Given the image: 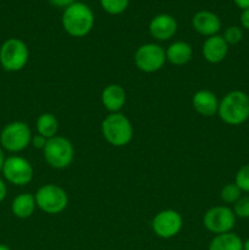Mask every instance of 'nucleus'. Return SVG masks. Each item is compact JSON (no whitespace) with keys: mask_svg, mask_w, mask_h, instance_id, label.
Wrapping results in <instances>:
<instances>
[{"mask_svg":"<svg viewBox=\"0 0 249 250\" xmlns=\"http://www.w3.org/2000/svg\"><path fill=\"white\" fill-rule=\"evenodd\" d=\"M95 17L93 10L82 1H76L66 7L61 16V24L68 36L73 38H82L94 27Z\"/></svg>","mask_w":249,"mask_h":250,"instance_id":"obj_1","label":"nucleus"},{"mask_svg":"<svg viewBox=\"0 0 249 250\" xmlns=\"http://www.w3.org/2000/svg\"><path fill=\"white\" fill-rule=\"evenodd\" d=\"M217 115L229 126H239L249 120V95L242 90L228 92L219 103Z\"/></svg>","mask_w":249,"mask_h":250,"instance_id":"obj_2","label":"nucleus"},{"mask_svg":"<svg viewBox=\"0 0 249 250\" xmlns=\"http://www.w3.org/2000/svg\"><path fill=\"white\" fill-rule=\"evenodd\" d=\"M102 134L107 143L121 148L133 138V126L128 117L121 112H114L103 120Z\"/></svg>","mask_w":249,"mask_h":250,"instance_id":"obj_3","label":"nucleus"},{"mask_svg":"<svg viewBox=\"0 0 249 250\" xmlns=\"http://www.w3.org/2000/svg\"><path fill=\"white\" fill-rule=\"evenodd\" d=\"M43 155L50 167L56 170L67 168L75 159V148L67 138L62 136H55L48 139Z\"/></svg>","mask_w":249,"mask_h":250,"instance_id":"obj_4","label":"nucleus"},{"mask_svg":"<svg viewBox=\"0 0 249 250\" xmlns=\"http://www.w3.org/2000/svg\"><path fill=\"white\" fill-rule=\"evenodd\" d=\"M29 50L20 38H9L0 46V65L7 72L21 71L27 65Z\"/></svg>","mask_w":249,"mask_h":250,"instance_id":"obj_5","label":"nucleus"},{"mask_svg":"<svg viewBox=\"0 0 249 250\" xmlns=\"http://www.w3.org/2000/svg\"><path fill=\"white\" fill-rule=\"evenodd\" d=\"M37 208L49 215L61 214L68 205V195L62 187L48 183L39 188L34 194Z\"/></svg>","mask_w":249,"mask_h":250,"instance_id":"obj_6","label":"nucleus"},{"mask_svg":"<svg viewBox=\"0 0 249 250\" xmlns=\"http://www.w3.org/2000/svg\"><path fill=\"white\" fill-rule=\"evenodd\" d=\"M32 132L27 124L14 121L7 124L0 133V146L10 153H20L28 148L32 142Z\"/></svg>","mask_w":249,"mask_h":250,"instance_id":"obj_7","label":"nucleus"},{"mask_svg":"<svg viewBox=\"0 0 249 250\" xmlns=\"http://www.w3.org/2000/svg\"><path fill=\"white\" fill-rule=\"evenodd\" d=\"M236 215L233 210L227 205H217L210 208L203 217V225L209 232L215 236L222 233H228L236 226Z\"/></svg>","mask_w":249,"mask_h":250,"instance_id":"obj_8","label":"nucleus"},{"mask_svg":"<svg viewBox=\"0 0 249 250\" xmlns=\"http://www.w3.org/2000/svg\"><path fill=\"white\" fill-rule=\"evenodd\" d=\"M166 53L163 46L155 43H146L139 46L134 53V63L142 72L154 73L164 67Z\"/></svg>","mask_w":249,"mask_h":250,"instance_id":"obj_9","label":"nucleus"},{"mask_svg":"<svg viewBox=\"0 0 249 250\" xmlns=\"http://www.w3.org/2000/svg\"><path fill=\"white\" fill-rule=\"evenodd\" d=\"M1 172L5 180L14 186H26L33 178V167L31 163L17 155L5 159Z\"/></svg>","mask_w":249,"mask_h":250,"instance_id":"obj_10","label":"nucleus"},{"mask_svg":"<svg viewBox=\"0 0 249 250\" xmlns=\"http://www.w3.org/2000/svg\"><path fill=\"white\" fill-rule=\"evenodd\" d=\"M183 227V219L176 210L166 209L159 211L151 221V229L158 237L170 239L177 236Z\"/></svg>","mask_w":249,"mask_h":250,"instance_id":"obj_11","label":"nucleus"},{"mask_svg":"<svg viewBox=\"0 0 249 250\" xmlns=\"http://www.w3.org/2000/svg\"><path fill=\"white\" fill-rule=\"evenodd\" d=\"M178 28L177 21L168 14H159L149 22V33L159 42L170 41L176 34Z\"/></svg>","mask_w":249,"mask_h":250,"instance_id":"obj_12","label":"nucleus"},{"mask_svg":"<svg viewBox=\"0 0 249 250\" xmlns=\"http://www.w3.org/2000/svg\"><path fill=\"white\" fill-rule=\"evenodd\" d=\"M192 26L197 33L208 38L219 33L221 29V20L215 12L200 10L192 17Z\"/></svg>","mask_w":249,"mask_h":250,"instance_id":"obj_13","label":"nucleus"},{"mask_svg":"<svg viewBox=\"0 0 249 250\" xmlns=\"http://www.w3.org/2000/svg\"><path fill=\"white\" fill-rule=\"evenodd\" d=\"M203 56L209 63H220L228 54V44L220 34L208 37L202 48Z\"/></svg>","mask_w":249,"mask_h":250,"instance_id":"obj_14","label":"nucleus"},{"mask_svg":"<svg viewBox=\"0 0 249 250\" xmlns=\"http://www.w3.org/2000/svg\"><path fill=\"white\" fill-rule=\"evenodd\" d=\"M219 99L216 94L209 89H200L192 98L193 109L204 117H212L219 111Z\"/></svg>","mask_w":249,"mask_h":250,"instance_id":"obj_15","label":"nucleus"},{"mask_svg":"<svg viewBox=\"0 0 249 250\" xmlns=\"http://www.w3.org/2000/svg\"><path fill=\"white\" fill-rule=\"evenodd\" d=\"M102 104L110 114L120 112L126 104V92L120 84L106 85L102 92Z\"/></svg>","mask_w":249,"mask_h":250,"instance_id":"obj_16","label":"nucleus"},{"mask_svg":"<svg viewBox=\"0 0 249 250\" xmlns=\"http://www.w3.org/2000/svg\"><path fill=\"white\" fill-rule=\"evenodd\" d=\"M166 61L175 66H183L193 58V48L189 43L183 41L173 42L165 50Z\"/></svg>","mask_w":249,"mask_h":250,"instance_id":"obj_17","label":"nucleus"},{"mask_svg":"<svg viewBox=\"0 0 249 250\" xmlns=\"http://www.w3.org/2000/svg\"><path fill=\"white\" fill-rule=\"evenodd\" d=\"M37 208L36 198L31 193H22L15 197L11 204V211L19 219H28L34 214Z\"/></svg>","mask_w":249,"mask_h":250,"instance_id":"obj_18","label":"nucleus"},{"mask_svg":"<svg viewBox=\"0 0 249 250\" xmlns=\"http://www.w3.org/2000/svg\"><path fill=\"white\" fill-rule=\"evenodd\" d=\"M208 250H243V241L233 232L217 234L211 239Z\"/></svg>","mask_w":249,"mask_h":250,"instance_id":"obj_19","label":"nucleus"},{"mask_svg":"<svg viewBox=\"0 0 249 250\" xmlns=\"http://www.w3.org/2000/svg\"><path fill=\"white\" fill-rule=\"evenodd\" d=\"M36 127L38 134L43 136L44 138L50 139L53 138V137L58 136L59 121L54 114L44 112V114L39 115V117L37 119Z\"/></svg>","mask_w":249,"mask_h":250,"instance_id":"obj_20","label":"nucleus"},{"mask_svg":"<svg viewBox=\"0 0 249 250\" xmlns=\"http://www.w3.org/2000/svg\"><path fill=\"white\" fill-rule=\"evenodd\" d=\"M241 197H242V190L239 189L238 186H237L234 182L226 183V185L222 187L221 192H220V198H221L222 202L227 205L236 204Z\"/></svg>","mask_w":249,"mask_h":250,"instance_id":"obj_21","label":"nucleus"},{"mask_svg":"<svg viewBox=\"0 0 249 250\" xmlns=\"http://www.w3.org/2000/svg\"><path fill=\"white\" fill-rule=\"evenodd\" d=\"M100 6L106 14L120 15L126 11L129 0H99Z\"/></svg>","mask_w":249,"mask_h":250,"instance_id":"obj_22","label":"nucleus"},{"mask_svg":"<svg viewBox=\"0 0 249 250\" xmlns=\"http://www.w3.org/2000/svg\"><path fill=\"white\" fill-rule=\"evenodd\" d=\"M224 37L225 42L229 45H236V44L241 43L242 39H243V29L241 26H228L224 31Z\"/></svg>","mask_w":249,"mask_h":250,"instance_id":"obj_23","label":"nucleus"},{"mask_svg":"<svg viewBox=\"0 0 249 250\" xmlns=\"http://www.w3.org/2000/svg\"><path fill=\"white\" fill-rule=\"evenodd\" d=\"M234 183L238 186L242 193H248L249 194V164L243 165L236 173Z\"/></svg>","mask_w":249,"mask_h":250,"instance_id":"obj_24","label":"nucleus"},{"mask_svg":"<svg viewBox=\"0 0 249 250\" xmlns=\"http://www.w3.org/2000/svg\"><path fill=\"white\" fill-rule=\"evenodd\" d=\"M233 212L239 219H249V194L242 195L238 202L233 204Z\"/></svg>","mask_w":249,"mask_h":250,"instance_id":"obj_25","label":"nucleus"},{"mask_svg":"<svg viewBox=\"0 0 249 250\" xmlns=\"http://www.w3.org/2000/svg\"><path fill=\"white\" fill-rule=\"evenodd\" d=\"M46 142H48V139L44 138V137L41 136V134H37V136L32 137L31 143L33 144V146L36 149H41V150H43L46 146Z\"/></svg>","mask_w":249,"mask_h":250,"instance_id":"obj_26","label":"nucleus"},{"mask_svg":"<svg viewBox=\"0 0 249 250\" xmlns=\"http://www.w3.org/2000/svg\"><path fill=\"white\" fill-rule=\"evenodd\" d=\"M239 23H241L242 29L249 31V9L242 10L241 16H239Z\"/></svg>","mask_w":249,"mask_h":250,"instance_id":"obj_27","label":"nucleus"},{"mask_svg":"<svg viewBox=\"0 0 249 250\" xmlns=\"http://www.w3.org/2000/svg\"><path fill=\"white\" fill-rule=\"evenodd\" d=\"M48 1L50 2L53 6L60 7V9L65 10L66 7H68V6H71L72 4H75L77 0H48Z\"/></svg>","mask_w":249,"mask_h":250,"instance_id":"obj_28","label":"nucleus"},{"mask_svg":"<svg viewBox=\"0 0 249 250\" xmlns=\"http://www.w3.org/2000/svg\"><path fill=\"white\" fill-rule=\"evenodd\" d=\"M7 195V188H6V185H5L4 181L0 178V203L4 202L5 198H6Z\"/></svg>","mask_w":249,"mask_h":250,"instance_id":"obj_29","label":"nucleus"},{"mask_svg":"<svg viewBox=\"0 0 249 250\" xmlns=\"http://www.w3.org/2000/svg\"><path fill=\"white\" fill-rule=\"evenodd\" d=\"M233 2L236 4V6L239 7L241 10L249 9V0H233Z\"/></svg>","mask_w":249,"mask_h":250,"instance_id":"obj_30","label":"nucleus"},{"mask_svg":"<svg viewBox=\"0 0 249 250\" xmlns=\"http://www.w3.org/2000/svg\"><path fill=\"white\" fill-rule=\"evenodd\" d=\"M4 163H5L4 151H2L1 146H0V172H1V168H2V165H4Z\"/></svg>","mask_w":249,"mask_h":250,"instance_id":"obj_31","label":"nucleus"},{"mask_svg":"<svg viewBox=\"0 0 249 250\" xmlns=\"http://www.w3.org/2000/svg\"><path fill=\"white\" fill-rule=\"evenodd\" d=\"M243 250H249V238L243 242Z\"/></svg>","mask_w":249,"mask_h":250,"instance_id":"obj_32","label":"nucleus"},{"mask_svg":"<svg viewBox=\"0 0 249 250\" xmlns=\"http://www.w3.org/2000/svg\"><path fill=\"white\" fill-rule=\"evenodd\" d=\"M0 250H11L6 244H0Z\"/></svg>","mask_w":249,"mask_h":250,"instance_id":"obj_33","label":"nucleus"}]
</instances>
